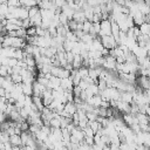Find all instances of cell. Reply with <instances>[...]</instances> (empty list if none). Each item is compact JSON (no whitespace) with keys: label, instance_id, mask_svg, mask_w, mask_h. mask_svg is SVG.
Returning <instances> with one entry per match:
<instances>
[{"label":"cell","instance_id":"obj_21","mask_svg":"<svg viewBox=\"0 0 150 150\" xmlns=\"http://www.w3.org/2000/svg\"><path fill=\"white\" fill-rule=\"evenodd\" d=\"M39 13H40V8H39V6H34V7L28 8V16H29V19H32L33 16H35V15L39 14Z\"/></svg>","mask_w":150,"mask_h":150},{"label":"cell","instance_id":"obj_4","mask_svg":"<svg viewBox=\"0 0 150 150\" xmlns=\"http://www.w3.org/2000/svg\"><path fill=\"white\" fill-rule=\"evenodd\" d=\"M102 101H103V100H102V96L98 94V95H94V96L88 97V100H87L86 102L89 103L90 105H93L94 108H97V107L101 105V102H102Z\"/></svg>","mask_w":150,"mask_h":150},{"label":"cell","instance_id":"obj_40","mask_svg":"<svg viewBox=\"0 0 150 150\" xmlns=\"http://www.w3.org/2000/svg\"><path fill=\"white\" fill-rule=\"evenodd\" d=\"M116 62H117V63H124V62H125V56L123 55V56L116 57Z\"/></svg>","mask_w":150,"mask_h":150},{"label":"cell","instance_id":"obj_23","mask_svg":"<svg viewBox=\"0 0 150 150\" xmlns=\"http://www.w3.org/2000/svg\"><path fill=\"white\" fill-rule=\"evenodd\" d=\"M9 75V67L8 66H0V76L6 77Z\"/></svg>","mask_w":150,"mask_h":150},{"label":"cell","instance_id":"obj_3","mask_svg":"<svg viewBox=\"0 0 150 150\" xmlns=\"http://www.w3.org/2000/svg\"><path fill=\"white\" fill-rule=\"evenodd\" d=\"M47 90V87H45V86H42V84H40L39 82H34L33 83V96H42V94L45 93Z\"/></svg>","mask_w":150,"mask_h":150},{"label":"cell","instance_id":"obj_22","mask_svg":"<svg viewBox=\"0 0 150 150\" xmlns=\"http://www.w3.org/2000/svg\"><path fill=\"white\" fill-rule=\"evenodd\" d=\"M11 79H12V81H13L14 84L22 83V76H21L20 74H15V73H13V74L11 75Z\"/></svg>","mask_w":150,"mask_h":150},{"label":"cell","instance_id":"obj_35","mask_svg":"<svg viewBox=\"0 0 150 150\" xmlns=\"http://www.w3.org/2000/svg\"><path fill=\"white\" fill-rule=\"evenodd\" d=\"M54 4H55V6H56L57 8H62V7L67 4V1H66V0H55Z\"/></svg>","mask_w":150,"mask_h":150},{"label":"cell","instance_id":"obj_25","mask_svg":"<svg viewBox=\"0 0 150 150\" xmlns=\"http://www.w3.org/2000/svg\"><path fill=\"white\" fill-rule=\"evenodd\" d=\"M91 27H93V22H91V21L86 20V21L83 22V32H84V33H89L90 29H91Z\"/></svg>","mask_w":150,"mask_h":150},{"label":"cell","instance_id":"obj_11","mask_svg":"<svg viewBox=\"0 0 150 150\" xmlns=\"http://www.w3.org/2000/svg\"><path fill=\"white\" fill-rule=\"evenodd\" d=\"M64 111H67L70 116H73L76 111H77V107H76V104L74 103V102H67L66 104H64V109H63Z\"/></svg>","mask_w":150,"mask_h":150},{"label":"cell","instance_id":"obj_37","mask_svg":"<svg viewBox=\"0 0 150 150\" xmlns=\"http://www.w3.org/2000/svg\"><path fill=\"white\" fill-rule=\"evenodd\" d=\"M32 26V23H30V19H25V20H22V27L23 28H29Z\"/></svg>","mask_w":150,"mask_h":150},{"label":"cell","instance_id":"obj_31","mask_svg":"<svg viewBox=\"0 0 150 150\" xmlns=\"http://www.w3.org/2000/svg\"><path fill=\"white\" fill-rule=\"evenodd\" d=\"M18 62H19V60H16V59H14V57H8L7 66L11 67V68H13V67H15V66L18 64Z\"/></svg>","mask_w":150,"mask_h":150},{"label":"cell","instance_id":"obj_1","mask_svg":"<svg viewBox=\"0 0 150 150\" xmlns=\"http://www.w3.org/2000/svg\"><path fill=\"white\" fill-rule=\"evenodd\" d=\"M101 41H102V45H103V47L104 48H107V49H114L116 46H118L117 45V42H116V40H115V38L112 36V35H104V36H101Z\"/></svg>","mask_w":150,"mask_h":150},{"label":"cell","instance_id":"obj_28","mask_svg":"<svg viewBox=\"0 0 150 150\" xmlns=\"http://www.w3.org/2000/svg\"><path fill=\"white\" fill-rule=\"evenodd\" d=\"M59 20H60V23L61 25H63V26H67L68 25V18L63 14V13H60V15H59Z\"/></svg>","mask_w":150,"mask_h":150},{"label":"cell","instance_id":"obj_9","mask_svg":"<svg viewBox=\"0 0 150 150\" xmlns=\"http://www.w3.org/2000/svg\"><path fill=\"white\" fill-rule=\"evenodd\" d=\"M73 20H75L77 23H83L86 20H87V18H86V14H84V12L81 9V11H76L75 13H74V16H73Z\"/></svg>","mask_w":150,"mask_h":150},{"label":"cell","instance_id":"obj_10","mask_svg":"<svg viewBox=\"0 0 150 150\" xmlns=\"http://www.w3.org/2000/svg\"><path fill=\"white\" fill-rule=\"evenodd\" d=\"M61 13H63V14L68 18V20H73V16H74L75 11H74L73 8H70V7L68 6V4H66V5L61 8Z\"/></svg>","mask_w":150,"mask_h":150},{"label":"cell","instance_id":"obj_15","mask_svg":"<svg viewBox=\"0 0 150 150\" xmlns=\"http://www.w3.org/2000/svg\"><path fill=\"white\" fill-rule=\"evenodd\" d=\"M18 18H19L20 20L29 19V16H28V8L20 6V7H19V15H18Z\"/></svg>","mask_w":150,"mask_h":150},{"label":"cell","instance_id":"obj_36","mask_svg":"<svg viewBox=\"0 0 150 150\" xmlns=\"http://www.w3.org/2000/svg\"><path fill=\"white\" fill-rule=\"evenodd\" d=\"M87 4L91 7H95V6L101 5V0H87Z\"/></svg>","mask_w":150,"mask_h":150},{"label":"cell","instance_id":"obj_34","mask_svg":"<svg viewBox=\"0 0 150 150\" xmlns=\"http://www.w3.org/2000/svg\"><path fill=\"white\" fill-rule=\"evenodd\" d=\"M7 5L8 6H13V7H20V0H7Z\"/></svg>","mask_w":150,"mask_h":150},{"label":"cell","instance_id":"obj_12","mask_svg":"<svg viewBox=\"0 0 150 150\" xmlns=\"http://www.w3.org/2000/svg\"><path fill=\"white\" fill-rule=\"evenodd\" d=\"M9 143L13 145V146H22V139H21V136L20 135H12L9 136Z\"/></svg>","mask_w":150,"mask_h":150},{"label":"cell","instance_id":"obj_41","mask_svg":"<svg viewBox=\"0 0 150 150\" xmlns=\"http://www.w3.org/2000/svg\"><path fill=\"white\" fill-rule=\"evenodd\" d=\"M5 95H6V90L2 87H0V97H4Z\"/></svg>","mask_w":150,"mask_h":150},{"label":"cell","instance_id":"obj_17","mask_svg":"<svg viewBox=\"0 0 150 150\" xmlns=\"http://www.w3.org/2000/svg\"><path fill=\"white\" fill-rule=\"evenodd\" d=\"M61 116L59 117H54L49 121V127L50 128H55V129H61V121H60Z\"/></svg>","mask_w":150,"mask_h":150},{"label":"cell","instance_id":"obj_14","mask_svg":"<svg viewBox=\"0 0 150 150\" xmlns=\"http://www.w3.org/2000/svg\"><path fill=\"white\" fill-rule=\"evenodd\" d=\"M22 93L28 96H33V84L30 83H22Z\"/></svg>","mask_w":150,"mask_h":150},{"label":"cell","instance_id":"obj_6","mask_svg":"<svg viewBox=\"0 0 150 150\" xmlns=\"http://www.w3.org/2000/svg\"><path fill=\"white\" fill-rule=\"evenodd\" d=\"M131 16H132V19H134V23H135V26H141L143 22H145L144 21V18H145V15H143L139 11H136L135 13H132V14H130Z\"/></svg>","mask_w":150,"mask_h":150},{"label":"cell","instance_id":"obj_24","mask_svg":"<svg viewBox=\"0 0 150 150\" xmlns=\"http://www.w3.org/2000/svg\"><path fill=\"white\" fill-rule=\"evenodd\" d=\"M97 87H98L100 93H101V91H103V90H105V89L108 88V84H107V82H105L104 80L98 79V81H97Z\"/></svg>","mask_w":150,"mask_h":150},{"label":"cell","instance_id":"obj_39","mask_svg":"<svg viewBox=\"0 0 150 150\" xmlns=\"http://www.w3.org/2000/svg\"><path fill=\"white\" fill-rule=\"evenodd\" d=\"M7 118H8V116H7L4 111H0V123H2V122H5V121H7Z\"/></svg>","mask_w":150,"mask_h":150},{"label":"cell","instance_id":"obj_13","mask_svg":"<svg viewBox=\"0 0 150 150\" xmlns=\"http://www.w3.org/2000/svg\"><path fill=\"white\" fill-rule=\"evenodd\" d=\"M86 91H87V94H88V96L90 97V96H94V95H98L100 94V89H98V87H97V84H89V87L86 89Z\"/></svg>","mask_w":150,"mask_h":150},{"label":"cell","instance_id":"obj_16","mask_svg":"<svg viewBox=\"0 0 150 150\" xmlns=\"http://www.w3.org/2000/svg\"><path fill=\"white\" fill-rule=\"evenodd\" d=\"M32 97H33V103L36 105V108H38L40 111H42L43 108H45L43 102H42V98H41L40 96H32Z\"/></svg>","mask_w":150,"mask_h":150},{"label":"cell","instance_id":"obj_7","mask_svg":"<svg viewBox=\"0 0 150 150\" xmlns=\"http://www.w3.org/2000/svg\"><path fill=\"white\" fill-rule=\"evenodd\" d=\"M120 101L124 102V103H129L131 104L134 101V91H121V98Z\"/></svg>","mask_w":150,"mask_h":150},{"label":"cell","instance_id":"obj_29","mask_svg":"<svg viewBox=\"0 0 150 150\" xmlns=\"http://www.w3.org/2000/svg\"><path fill=\"white\" fill-rule=\"evenodd\" d=\"M77 22L75 21V20H69L68 21V27H69V29L71 30V32H75L76 29H77Z\"/></svg>","mask_w":150,"mask_h":150},{"label":"cell","instance_id":"obj_32","mask_svg":"<svg viewBox=\"0 0 150 150\" xmlns=\"http://www.w3.org/2000/svg\"><path fill=\"white\" fill-rule=\"evenodd\" d=\"M74 56H75V55L73 54V52H66V60H67L68 63H73Z\"/></svg>","mask_w":150,"mask_h":150},{"label":"cell","instance_id":"obj_42","mask_svg":"<svg viewBox=\"0 0 150 150\" xmlns=\"http://www.w3.org/2000/svg\"><path fill=\"white\" fill-rule=\"evenodd\" d=\"M27 1H28V0H20V5H21L22 7H26V5H27Z\"/></svg>","mask_w":150,"mask_h":150},{"label":"cell","instance_id":"obj_26","mask_svg":"<svg viewBox=\"0 0 150 150\" xmlns=\"http://www.w3.org/2000/svg\"><path fill=\"white\" fill-rule=\"evenodd\" d=\"M82 131H83V134H84V137H94V136H95V132L93 131V129H91L90 127L84 128Z\"/></svg>","mask_w":150,"mask_h":150},{"label":"cell","instance_id":"obj_30","mask_svg":"<svg viewBox=\"0 0 150 150\" xmlns=\"http://www.w3.org/2000/svg\"><path fill=\"white\" fill-rule=\"evenodd\" d=\"M27 36H36V27L35 26H30L29 28H27Z\"/></svg>","mask_w":150,"mask_h":150},{"label":"cell","instance_id":"obj_33","mask_svg":"<svg viewBox=\"0 0 150 150\" xmlns=\"http://www.w3.org/2000/svg\"><path fill=\"white\" fill-rule=\"evenodd\" d=\"M81 93H82V89H81L79 86H74V88H73V94H74V96H75V97H80Z\"/></svg>","mask_w":150,"mask_h":150},{"label":"cell","instance_id":"obj_27","mask_svg":"<svg viewBox=\"0 0 150 150\" xmlns=\"http://www.w3.org/2000/svg\"><path fill=\"white\" fill-rule=\"evenodd\" d=\"M7 14H8V5H7V4L0 5V15H2V16L6 18Z\"/></svg>","mask_w":150,"mask_h":150},{"label":"cell","instance_id":"obj_19","mask_svg":"<svg viewBox=\"0 0 150 150\" xmlns=\"http://www.w3.org/2000/svg\"><path fill=\"white\" fill-rule=\"evenodd\" d=\"M88 127H90L95 134L102 128L101 124H100V122H97V121H89V122H88Z\"/></svg>","mask_w":150,"mask_h":150},{"label":"cell","instance_id":"obj_18","mask_svg":"<svg viewBox=\"0 0 150 150\" xmlns=\"http://www.w3.org/2000/svg\"><path fill=\"white\" fill-rule=\"evenodd\" d=\"M139 30H141V34H142V35H149V34H150V23L143 22V23L139 26Z\"/></svg>","mask_w":150,"mask_h":150},{"label":"cell","instance_id":"obj_8","mask_svg":"<svg viewBox=\"0 0 150 150\" xmlns=\"http://www.w3.org/2000/svg\"><path fill=\"white\" fill-rule=\"evenodd\" d=\"M63 90H70L73 91V88H74V83H73V80L70 77H67V79H61V86H60Z\"/></svg>","mask_w":150,"mask_h":150},{"label":"cell","instance_id":"obj_2","mask_svg":"<svg viewBox=\"0 0 150 150\" xmlns=\"http://www.w3.org/2000/svg\"><path fill=\"white\" fill-rule=\"evenodd\" d=\"M100 26H101V30H100V34L98 36H104V35H111V22L110 20H102L100 22Z\"/></svg>","mask_w":150,"mask_h":150},{"label":"cell","instance_id":"obj_20","mask_svg":"<svg viewBox=\"0 0 150 150\" xmlns=\"http://www.w3.org/2000/svg\"><path fill=\"white\" fill-rule=\"evenodd\" d=\"M77 73H79V75L81 76V79L83 80V79H86V77L89 75V68H88V67L82 66L80 69H77Z\"/></svg>","mask_w":150,"mask_h":150},{"label":"cell","instance_id":"obj_43","mask_svg":"<svg viewBox=\"0 0 150 150\" xmlns=\"http://www.w3.org/2000/svg\"><path fill=\"white\" fill-rule=\"evenodd\" d=\"M4 19H6V18H5V16H2V15H0V27H1V21H2Z\"/></svg>","mask_w":150,"mask_h":150},{"label":"cell","instance_id":"obj_38","mask_svg":"<svg viewBox=\"0 0 150 150\" xmlns=\"http://www.w3.org/2000/svg\"><path fill=\"white\" fill-rule=\"evenodd\" d=\"M79 87H80V88H81L82 90H86V89H87V88L89 87V84H88V83H87V82H86L84 80H81V82H80Z\"/></svg>","mask_w":150,"mask_h":150},{"label":"cell","instance_id":"obj_5","mask_svg":"<svg viewBox=\"0 0 150 150\" xmlns=\"http://www.w3.org/2000/svg\"><path fill=\"white\" fill-rule=\"evenodd\" d=\"M130 108H131V105L129 103H124L122 101H117L116 102V109H117L118 112L128 114V112H130Z\"/></svg>","mask_w":150,"mask_h":150}]
</instances>
